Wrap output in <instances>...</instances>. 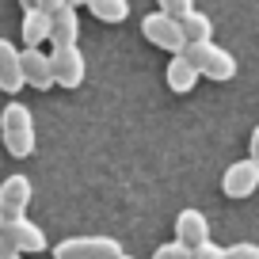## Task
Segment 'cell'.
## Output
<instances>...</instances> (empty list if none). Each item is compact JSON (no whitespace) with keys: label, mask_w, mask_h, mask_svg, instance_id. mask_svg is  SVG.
I'll list each match as a JSON object with an SVG mask.
<instances>
[{"label":"cell","mask_w":259,"mask_h":259,"mask_svg":"<svg viewBox=\"0 0 259 259\" xmlns=\"http://www.w3.org/2000/svg\"><path fill=\"white\" fill-rule=\"evenodd\" d=\"M76 34H80V16H76V4H61L54 12V27H50V46H76Z\"/></svg>","instance_id":"cell-13"},{"label":"cell","mask_w":259,"mask_h":259,"mask_svg":"<svg viewBox=\"0 0 259 259\" xmlns=\"http://www.w3.org/2000/svg\"><path fill=\"white\" fill-rule=\"evenodd\" d=\"M183 34H187V42H210L213 38V19L206 16V12H187L183 16Z\"/></svg>","instance_id":"cell-15"},{"label":"cell","mask_w":259,"mask_h":259,"mask_svg":"<svg viewBox=\"0 0 259 259\" xmlns=\"http://www.w3.org/2000/svg\"><path fill=\"white\" fill-rule=\"evenodd\" d=\"M23 76H27V84H31L34 92H50V88L57 84V76H54V57L42 54L38 46H27V50H23Z\"/></svg>","instance_id":"cell-9"},{"label":"cell","mask_w":259,"mask_h":259,"mask_svg":"<svg viewBox=\"0 0 259 259\" xmlns=\"http://www.w3.org/2000/svg\"><path fill=\"white\" fill-rule=\"evenodd\" d=\"M248 156H255V160H259V126L251 130V141H248Z\"/></svg>","instance_id":"cell-21"},{"label":"cell","mask_w":259,"mask_h":259,"mask_svg":"<svg viewBox=\"0 0 259 259\" xmlns=\"http://www.w3.org/2000/svg\"><path fill=\"white\" fill-rule=\"evenodd\" d=\"M57 259H114L122 255V244L111 236H69L54 248Z\"/></svg>","instance_id":"cell-4"},{"label":"cell","mask_w":259,"mask_h":259,"mask_svg":"<svg viewBox=\"0 0 259 259\" xmlns=\"http://www.w3.org/2000/svg\"><path fill=\"white\" fill-rule=\"evenodd\" d=\"M27 206H31V179L27 176H8L0 183V210H4V221L23 218Z\"/></svg>","instance_id":"cell-7"},{"label":"cell","mask_w":259,"mask_h":259,"mask_svg":"<svg viewBox=\"0 0 259 259\" xmlns=\"http://www.w3.org/2000/svg\"><path fill=\"white\" fill-rule=\"evenodd\" d=\"M27 76H23V50H16L8 38H0V92L16 96L23 92Z\"/></svg>","instance_id":"cell-8"},{"label":"cell","mask_w":259,"mask_h":259,"mask_svg":"<svg viewBox=\"0 0 259 259\" xmlns=\"http://www.w3.org/2000/svg\"><path fill=\"white\" fill-rule=\"evenodd\" d=\"M255 187H259V160H255V156L229 164L225 176H221V191H225V198H251Z\"/></svg>","instance_id":"cell-5"},{"label":"cell","mask_w":259,"mask_h":259,"mask_svg":"<svg viewBox=\"0 0 259 259\" xmlns=\"http://www.w3.org/2000/svg\"><path fill=\"white\" fill-rule=\"evenodd\" d=\"M225 259H259V244L240 240V244H233V248H225Z\"/></svg>","instance_id":"cell-19"},{"label":"cell","mask_w":259,"mask_h":259,"mask_svg":"<svg viewBox=\"0 0 259 259\" xmlns=\"http://www.w3.org/2000/svg\"><path fill=\"white\" fill-rule=\"evenodd\" d=\"M194 259H225V248H221V244H213V240H206V244H198V248H194Z\"/></svg>","instance_id":"cell-20"},{"label":"cell","mask_w":259,"mask_h":259,"mask_svg":"<svg viewBox=\"0 0 259 259\" xmlns=\"http://www.w3.org/2000/svg\"><path fill=\"white\" fill-rule=\"evenodd\" d=\"M61 4H69V0H38V8H46V12H57Z\"/></svg>","instance_id":"cell-22"},{"label":"cell","mask_w":259,"mask_h":259,"mask_svg":"<svg viewBox=\"0 0 259 259\" xmlns=\"http://www.w3.org/2000/svg\"><path fill=\"white\" fill-rule=\"evenodd\" d=\"M0 229H4V210H0Z\"/></svg>","instance_id":"cell-27"},{"label":"cell","mask_w":259,"mask_h":259,"mask_svg":"<svg viewBox=\"0 0 259 259\" xmlns=\"http://www.w3.org/2000/svg\"><path fill=\"white\" fill-rule=\"evenodd\" d=\"M0 141H4L8 156H16V160L34 156V118H31V111H27L23 103H16V99L0 111Z\"/></svg>","instance_id":"cell-1"},{"label":"cell","mask_w":259,"mask_h":259,"mask_svg":"<svg viewBox=\"0 0 259 259\" xmlns=\"http://www.w3.org/2000/svg\"><path fill=\"white\" fill-rule=\"evenodd\" d=\"M0 259H23V251H8V255H0Z\"/></svg>","instance_id":"cell-24"},{"label":"cell","mask_w":259,"mask_h":259,"mask_svg":"<svg viewBox=\"0 0 259 259\" xmlns=\"http://www.w3.org/2000/svg\"><path fill=\"white\" fill-rule=\"evenodd\" d=\"M183 54L191 57L194 65H198V73H202L206 80H218V84L233 80L236 69H240V65H236V57L229 54V50L213 46V38H210V42H187Z\"/></svg>","instance_id":"cell-2"},{"label":"cell","mask_w":259,"mask_h":259,"mask_svg":"<svg viewBox=\"0 0 259 259\" xmlns=\"http://www.w3.org/2000/svg\"><path fill=\"white\" fill-rule=\"evenodd\" d=\"M164 80H168V88L176 92V96H187V92H194V84L202 80V73H198V65L187 54H171L168 69H164Z\"/></svg>","instance_id":"cell-12"},{"label":"cell","mask_w":259,"mask_h":259,"mask_svg":"<svg viewBox=\"0 0 259 259\" xmlns=\"http://www.w3.org/2000/svg\"><path fill=\"white\" fill-rule=\"evenodd\" d=\"M69 4H76V8H80V4H88V0H69Z\"/></svg>","instance_id":"cell-26"},{"label":"cell","mask_w":259,"mask_h":259,"mask_svg":"<svg viewBox=\"0 0 259 259\" xmlns=\"http://www.w3.org/2000/svg\"><path fill=\"white\" fill-rule=\"evenodd\" d=\"M156 8L168 12V16H176V19H183L187 12H194V0H156Z\"/></svg>","instance_id":"cell-18"},{"label":"cell","mask_w":259,"mask_h":259,"mask_svg":"<svg viewBox=\"0 0 259 259\" xmlns=\"http://www.w3.org/2000/svg\"><path fill=\"white\" fill-rule=\"evenodd\" d=\"M176 240H183L187 248H198V244L210 240V218H206L202 210H194V206H187V210H179L176 218Z\"/></svg>","instance_id":"cell-10"},{"label":"cell","mask_w":259,"mask_h":259,"mask_svg":"<svg viewBox=\"0 0 259 259\" xmlns=\"http://www.w3.org/2000/svg\"><path fill=\"white\" fill-rule=\"evenodd\" d=\"M114 259H138V255H126V251H122V255H114Z\"/></svg>","instance_id":"cell-25"},{"label":"cell","mask_w":259,"mask_h":259,"mask_svg":"<svg viewBox=\"0 0 259 259\" xmlns=\"http://www.w3.org/2000/svg\"><path fill=\"white\" fill-rule=\"evenodd\" d=\"M54 76L61 88H80L84 76H88V61H84V54L76 46H57L54 54Z\"/></svg>","instance_id":"cell-6"},{"label":"cell","mask_w":259,"mask_h":259,"mask_svg":"<svg viewBox=\"0 0 259 259\" xmlns=\"http://www.w3.org/2000/svg\"><path fill=\"white\" fill-rule=\"evenodd\" d=\"M50 27H54V12L38 8V4L23 12V42H27V46H42V42H50Z\"/></svg>","instance_id":"cell-14"},{"label":"cell","mask_w":259,"mask_h":259,"mask_svg":"<svg viewBox=\"0 0 259 259\" xmlns=\"http://www.w3.org/2000/svg\"><path fill=\"white\" fill-rule=\"evenodd\" d=\"M141 34H145L153 46L168 50V54H183L187 50V34H183V19L168 16V12H149L145 19H141Z\"/></svg>","instance_id":"cell-3"},{"label":"cell","mask_w":259,"mask_h":259,"mask_svg":"<svg viewBox=\"0 0 259 259\" xmlns=\"http://www.w3.org/2000/svg\"><path fill=\"white\" fill-rule=\"evenodd\" d=\"M88 12L99 23H122L130 16V0H88Z\"/></svg>","instance_id":"cell-16"},{"label":"cell","mask_w":259,"mask_h":259,"mask_svg":"<svg viewBox=\"0 0 259 259\" xmlns=\"http://www.w3.org/2000/svg\"><path fill=\"white\" fill-rule=\"evenodd\" d=\"M0 233L8 236V244L16 251H46V233H42L38 225H31L27 218H16V221H4V229Z\"/></svg>","instance_id":"cell-11"},{"label":"cell","mask_w":259,"mask_h":259,"mask_svg":"<svg viewBox=\"0 0 259 259\" xmlns=\"http://www.w3.org/2000/svg\"><path fill=\"white\" fill-rule=\"evenodd\" d=\"M34 4H38V0H19V8H23V12H27V8H34Z\"/></svg>","instance_id":"cell-23"},{"label":"cell","mask_w":259,"mask_h":259,"mask_svg":"<svg viewBox=\"0 0 259 259\" xmlns=\"http://www.w3.org/2000/svg\"><path fill=\"white\" fill-rule=\"evenodd\" d=\"M153 259H194V251L187 248L183 240H171V244H160V248L153 251Z\"/></svg>","instance_id":"cell-17"}]
</instances>
